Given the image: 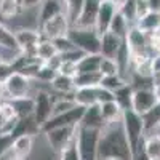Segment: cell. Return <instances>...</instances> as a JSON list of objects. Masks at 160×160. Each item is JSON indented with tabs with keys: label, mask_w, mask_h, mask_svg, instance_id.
Returning a JSON list of instances; mask_svg holds the SVG:
<instances>
[{
	"label": "cell",
	"mask_w": 160,
	"mask_h": 160,
	"mask_svg": "<svg viewBox=\"0 0 160 160\" xmlns=\"http://www.w3.org/2000/svg\"><path fill=\"white\" fill-rule=\"evenodd\" d=\"M122 118V117H120ZM98 157L102 158H122L131 160V149L122 125V120H115L104 125L98 142Z\"/></svg>",
	"instance_id": "6da1fadb"
},
{
	"label": "cell",
	"mask_w": 160,
	"mask_h": 160,
	"mask_svg": "<svg viewBox=\"0 0 160 160\" xmlns=\"http://www.w3.org/2000/svg\"><path fill=\"white\" fill-rule=\"evenodd\" d=\"M101 130L98 128H87L77 127L75 133V144L80 155V160H98V142H99Z\"/></svg>",
	"instance_id": "7a4b0ae2"
},
{
	"label": "cell",
	"mask_w": 160,
	"mask_h": 160,
	"mask_svg": "<svg viewBox=\"0 0 160 160\" xmlns=\"http://www.w3.org/2000/svg\"><path fill=\"white\" fill-rule=\"evenodd\" d=\"M68 37L72 40L75 48L83 53H99L101 50V35L95 28H77L71 26Z\"/></svg>",
	"instance_id": "3957f363"
},
{
	"label": "cell",
	"mask_w": 160,
	"mask_h": 160,
	"mask_svg": "<svg viewBox=\"0 0 160 160\" xmlns=\"http://www.w3.org/2000/svg\"><path fill=\"white\" fill-rule=\"evenodd\" d=\"M122 125H123V130H125V135H127V139H128V144H130V149L131 152L135 151V148L138 146V142L146 136L144 135V122H142V117L135 112L133 109H123L122 111Z\"/></svg>",
	"instance_id": "277c9868"
},
{
	"label": "cell",
	"mask_w": 160,
	"mask_h": 160,
	"mask_svg": "<svg viewBox=\"0 0 160 160\" xmlns=\"http://www.w3.org/2000/svg\"><path fill=\"white\" fill-rule=\"evenodd\" d=\"M31 77L24 75L22 72L13 71L3 82V90H5V99H15V98H22L28 96L31 91Z\"/></svg>",
	"instance_id": "5b68a950"
},
{
	"label": "cell",
	"mask_w": 160,
	"mask_h": 160,
	"mask_svg": "<svg viewBox=\"0 0 160 160\" xmlns=\"http://www.w3.org/2000/svg\"><path fill=\"white\" fill-rule=\"evenodd\" d=\"M85 108L80 104H75L72 109L66 111L62 114H56V115H51L48 118V122L40 128V133H45L51 128H56V127H77L80 123V120L83 117Z\"/></svg>",
	"instance_id": "8992f818"
},
{
	"label": "cell",
	"mask_w": 160,
	"mask_h": 160,
	"mask_svg": "<svg viewBox=\"0 0 160 160\" xmlns=\"http://www.w3.org/2000/svg\"><path fill=\"white\" fill-rule=\"evenodd\" d=\"M77 127H56V128H51V130L45 131L43 135H45L48 144L51 146V149L59 154L66 146H69L75 139Z\"/></svg>",
	"instance_id": "52a82bcc"
},
{
	"label": "cell",
	"mask_w": 160,
	"mask_h": 160,
	"mask_svg": "<svg viewBox=\"0 0 160 160\" xmlns=\"http://www.w3.org/2000/svg\"><path fill=\"white\" fill-rule=\"evenodd\" d=\"M71 29V22L68 19V16H66V13H59V15H56L55 18L48 19L45 24L40 26V32H42V35L45 38H56V37H62V35H68Z\"/></svg>",
	"instance_id": "ba28073f"
},
{
	"label": "cell",
	"mask_w": 160,
	"mask_h": 160,
	"mask_svg": "<svg viewBox=\"0 0 160 160\" xmlns=\"http://www.w3.org/2000/svg\"><path fill=\"white\" fill-rule=\"evenodd\" d=\"M53 115V99L47 91H38L34 96V118L42 128Z\"/></svg>",
	"instance_id": "9c48e42d"
},
{
	"label": "cell",
	"mask_w": 160,
	"mask_h": 160,
	"mask_svg": "<svg viewBox=\"0 0 160 160\" xmlns=\"http://www.w3.org/2000/svg\"><path fill=\"white\" fill-rule=\"evenodd\" d=\"M157 101L158 99L154 93V88H136V90H133V95H131V109L138 112L139 115H142Z\"/></svg>",
	"instance_id": "30bf717a"
},
{
	"label": "cell",
	"mask_w": 160,
	"mask_h": 160,
	"mask_svg": "<svg viewBox=\"0 0 160 160\" xmlns=\"http://www.w3.org/2000/svg\"><path fill=\"white\" fill-rule=\"evenodd\" d=\"M127 43L130 47L131 55H148V48H149V34L141 31L138 26H133L127 32Z\"/></svg>",
	"instance_id": "8fae6325"
},
{
	"label": "cell",
	"mask_w": 160,
	"mask_h": 160,
	"mask_svg": "<svg viewBox=\"0 0 160 160\" xmlns=\"http://www.w3.org/2000/svg\"><path fill=\"white\" fill-rule=\"evenodd\" d=\"M16 42L19 47V51L26 53V55L35 56V48L38 42L42 40V32L40 31H32V29H19L15 32Z\"/></svg>",
	"instance_id": "7c38bea8"
},
{
	"label": "cell",
	"mask_w": 160,
	"mask_h": 160,
	"mask_svg": "<svg viewBox=\"0 0 160 160\" xmlns=\"http://www.w3.org/2000/svg\"><path fill=\"white\" fill-rule=\"evenodd\" d=\"M99 3L101 0H83L80 15L72 26H77V28H95Z\"/></svg>",
	"instance_id": "4fadbf2b"
},
{
	"label": "cell",
	"mask_w": 160,
	"mask_h": 160,
	"mask_svg": "<svg viewBox=\"0 0 160 160\" xmlns=\"http://www.w3.org/2000/svg\"><path fill=\"white\" fill-rule=\"evenodd\" d=\"M115 11H117V8L111 0H101L98 16H96V24H95V29L98 31L99 35L109 31V24L115 15Z\"/></svg>",
	"instance_id": "5bb4252c"
},
{
	"label": "cell",
	"mask_w": 160,
	"mask_h": 160,
	"mask_svg": "<svg viewBox=\"0 0 160 160\" xmlns=\"http://www.w3.org/2000/svg\"><path fill=\"white\" fill-rule=\"evenodd\" d=\"M122 43H123L122 37H118V35L112 34L111 31H108V32L101 34V50H99V53L106 58H114L115 59Z\"/></svg>",
	"instance_id": "9a60e30c"
},
{
	"label": "cell",
	"mask_w": 160,
	"mask_h": 160,
	"mask_svg": "<svg viewBox=\"0 0 160 160\" xmlns=\"http://www.w3.org/2000/svg\"><path fill=\"white\" fill-rule=\"evenodd\" d=\"M80 127H87V128H98V130H102L106 122L101 115V109H99V104H93V106H88L85 108V112H83V117L80 120Z\"/></svg>",
	"instance_id": "2e32d148"
},
{
	"label": "cell",
	"mask_w": 160,
	"mask_h": 160,
	"mask_svg": "<svg viewBox=\"0 0 160 160\" xmlns=\"http://www.w3.org/2000/svg\"><path fill=\"white\" fill-rule=\"evenodd\" d=\"M62 0H42L40 2V13H38V19H40V26L45 24L48 19L55 18L56 15L62 13Z\"/></svg>",
	"instance_id": "e0dca14e"
},
{
	"label": "cell",
	"mask_w": 160,
	"mask_h": 160,
	"mask_svg": "<svg viewBox=\"0 0 160 160\" xmlns=\"http://www.w3.org/2000/svg\"><path fill=\"white\" fill-rule=\"evenodd\" d=\"M32 144H34V136L32 135L16 136L15 141H13L10 154L15 155V157H19V158H26L32 151Z\"/></svg>",
	"instance_id": "ac0fdd59"
},
{
	"label": "cell",
	"mask_w": 160,
	"mask_h": 160,
	"mask_svg": "<svg viewBox=\"0 0 160 160\" xmlns=\"http://www.w3.org/2000/svg\"><path fill=\"white\" fill-rule=\"evenodd\" d=\"M96 87H78V88H75V91H74V101H75V104H80V106H83V108L98 104Z\"/></svg>",
	"instance_id": "d6986e66"
},
{
	"label": "cell",
	"mask_w": 160,
	"mask_h": 160,
	"mask_svg": "<svg viewBox=\"0 0 160 160\" xmlns=\"http://www.w3.org/2000/svg\"><path fill=\"white\" fill-rule=\"evenodd\" d=\"M101 53H85V55L77 61V74L78 72H96L99 71L101 64Z\"/></svg>",
	"instance_id": "ffe728a7"
},
{
	"label": "cell",
	"mask_w": 160,
	"mask_h": 160,
	"mask_svg": "<svg viewBox=\"0 0 160 160\" xmlns=\"http://www.w3.org/2000/svg\"><path fill=\"white\" fill-rule=\"evenodd\" d=\"M51 87L55 91L61 93V95H71V93L75 91V83H74V77L71 75H66V74H61L58 72L56 77L51 80Z\"/></svg>",
	"instance_id": "44dd1931"
},
{
	"label": "cell",
	"mask_w": 160,
	"mask_h": 160,
	"mask_svg": "<svg viewBox=\"0 0 160 160\" xmlns=\"http://www.w3.org/2000/svg\"><path fill=\"white\" fill-rule=\"evenodd\" d=\"M99 109H101V115L104 118L106 125L111 123V122H115V120H120V117H122V111H123L115 99L99 104Z\"/></svg>",
	"instance_id": "7402d4cb"
},
{
	"label": "cell",
	"mask_w": 160,
	"mask_h": 160,
	"mask_svg": "<svg viewBox=\"0 0 160 160\" xmlns=\"http://www.w3.org/2000/svg\"><path fill=\"white\" fill-rule=\"evenodd\" d=\"M56 55H58V50H56L55 43H53V40L42 37V40L38 42V45H37V48H35V56L42 61V62H47V61H50L53 56H56Z\"/></svg>",
	"instance_id": "603a6c76"
},
{
	"label": "cell",
	"mask_w": 160,
	"mask_h": 160,
	"mask_svg": "<svg viewBox=\"0 0 160 160\" xmlns=\"http://www.w3.org/2000/svg\"><path fill=\"white\" fill-rule=\"evenodd\" d=\"M136 26L144 31V32H148V34H152L154 31H157L160 28V13L157 11H148L142 18H139L136 21Z\"/></svg>",
	"instance_id": "cb8c5ba5"
},
{
	"label": "cell",
	"mask_w": 160,
	"mask_h": 160,
	"mask_svg": "<svg viewBox=\"0 0 160 160\" xmlns=\"http://www.w3.org/2000/svg\"><path fill=\"white\" fill-rule=\"evenodd\" d=\"M13 104V109L18 117H28V115H34V98L22 96V98H15L10 99Z\"/></svg>",
	"instance_id": "d4e9b609"
},
{
	"label": "cell",
	"mask_w": 160,
	"mask_h": 160,
	"mask_svg": "<svg viewBox=\"0 0 160 160\" xmlns=\"http://www.w3.org/2000/svg\"><path fill=\"white\" fill-rule=\"evenodd\" d=\"M128 29H130V22H128L127 18L122 15V11L117 10L115 15H114V18H112V21H111V24H109V31H111L112 34L118 35V37L125 38Z\"/></svg>",
	"instance_id": "484cf974"
},
{
	"label": "cell",
	"mask_w": 160,
	"mask_h": 160,
	"mask_svg": "<svg viewBox=\"0 0 160 160\" xmlns=\"http://www.w3.org/2000/svg\"><path fill=\"white\" fill-rule=\"evenodd\" d=\"M101 78H102V74L99 71H96V72H78L74 77V83H75V88H78V87H96V85H99Z\"/></svg>",
	"instance_id": "4316f807"
},
{
	"label": "cell",
	"mask_w": 160,
	"mask_h": 160,
	"mask_svg": "<svg viewBox=\"0 0 160 160\" xmlns=\"http://www.w3.org/2000/svg\"><path fill=\"white\" fill-rule=\"evenodd\" d=\"M0 48H5L10 51H19L15 32H11L2 21H0Z\"/></svg>",
	"instance_id": "83f0119b"
},
{
	"label": "cell",
	"mask_w": 160,
	"mask_h": 160,
	"mask_svg": "<svg viewBox=\"0 0 160 160\" xmlns=\"http://www.w3.org/2000/svg\"><path fill=\"white\" fill-rule=\"evenodd\" d=\"M141 117H142V122H144V131L155 130V127L160 123V101H157L152 108L148 112H144Z\"/></svg>",
	"instance_id": "f1b7e54d"
},
{
	"label": "cell",
	"mask_w": 160,
	"mask_h": 160,
	"mask_svg": "<svg viewBox=\"0 0 160 160\" xmlns=\"http://www.w3.org/2000/svg\"><path fill=\"white\" fill-rule=\"evenodd\" d=\"M21 10L22 7L18 0H0V21L18 16Z\"/></svg>",
	"instance_id": "f546056e"
},
{
	"label": "cell",
	"mask_w": 160,
	"mask_h": 160,
	"mask_svg": "<svg viewBox=\"0 0 160 160\" xmlns=\"http://www.w3.org/2000/svg\"><path fill=\"white\" fill-rule=\"evenodd\" d=\"M144 151L149 160H160V136L148 135L144 136Z\"/></svg>",
	"instance_id": "4dcf8cb0"
},
{
	"label": "cell",
	"mask_w": 160,
	"mask_h": 160,
	"mask_svg": "<svg viewBox=\"0 0 160 160\" xmlns=\"http://www.w3.org/2000/svg\"><path fill=\"white\" fill-rule=\"evenodd\" d=\"M115 101L122 109H131V95H133V87L130 83H125L122 88H118L115 93Z\"/></svg>",
	"instance_id": "1f68e13d"
},
{
	"label": "cell",
	"mask_w": 160,
	"mask_h": 160,
	"mask_svg": "<svg viewBox=\"0 0 160 160\" xmlns=\"http://www.w3.org/2000/svg\"><path fill=\"white\" fill-rule=\"evenodd\" d=\"M127 82H125V78L120 75V74H112V75H102V78H101V82H99V85L102 87V88H106V90H109V91H117L118 88H122L123 85H125Z\"/></svg>",
	"instance_id": "d6a6232c"
},
{
	"label": "cell",
	"mask_w": 160,
	"mask_h": 160,
	"mask_svg": "<svg viewBox=\"0 0 160 160\" xmlns=\"http://www.w3.org/2000/svg\"><path fill=\"white\" fill-rule=\"evenodd\" d=\"M56 74H58L56 69H53L51 66H48L47 62H42V64H40V68L37 69L34 78L40 80V82H51V80L56 77Z\"/></svg>",
	"instance_id": "836d02e7"
},
{
	"label": "cell",
	"mask_w": 160,
	"mask_h": 160,
	"mask_svg": "<svg viewBox=\"0 0 160 160\" xmlns=\"http://www.w3.org/2000/svg\"><path fill=\"white\" fill-rule=\"evenodd\" d=\"M99 72L102 75H112V74H120V68L114 58H101V64H99Z\"/></svg>",
	"instance_id": "e575fe53"
},
{
	"label": "cell",
	"mask_w": 160,
	"mask_h": 160,
	"mask_svg": "<svg viewBox=\"0 0 160 160\" xmlns=\"http://www.w3.org/2000/svg\"><path fill=\"white\" fill-rule=\"evenodd\" d=\"M15 136L10 131H0V158H3L7 154H10Z\"/></svg>",
	"instance_id": "d590c367"
},
{
	"label": "cell",
	"mask_w": 160,
	"mask_h": 160,
	"mask_svg": "<svg viewBox=\"0 0 160 160\" xmlns=\"http://www.w3.org/2000/svg\"><path fill=\"white\" fill-rule=\"evenodd\" d=\"M53 43H55L58 53H66V51H71L75 50V45L72 43V40L68 35H62V37H56L53 38Z\"/></svg>",
	"instance_id": "8d00e7d4"
},
{
	"label": "cell",
	"mask_w": 160,
	"mask_h": 160,
	"mask_svg": "<svg viewBox=\"0 0 160 160\" xmlns=\"http://www.w3.org/2000/svg\"><path fill=\"white\" fill-rule=\"evenodd\" d=\"M120 11L128 22H136V0H127V3L120 8Z\"/></svg>",
	"instance_id": "74e56055"
},
{
	"label": "cell",
	"mask_w": 160,
	"mask_h": 160,
	"mask_svg": "<svg viewBox=\"0 0 160 160\" xmlns=\"http://www.w3.org/2000/svg\"><path fill=\"white\" fill-rule=\"evenodd\" d=\"M59 160H80V155H78V151H77V144H75V139L66 146V148L59 152Z\"/></svg>",
	"instance_id": "f35d334b"
},
{
	"label": "cell",
	"mask_w": 160,
	"mask_h": 160,
	"mask_svg": "<svg viewBox=\"0 0 160 160\" xmlns=\"http://www.w3.org/2000/svg\"><path fill=\"white\" fill-rule=\"evenodd\" d=\"M96 98H98V104H102L108 101H114L115 95H114V91H109V90L102 88L101 85H98L96 87Z\"/></svg>",
	"instance_id": "ab89813d"
},
{
	"label": "cell",
	"mask_w": 160,
	"mask_h": 160,
	"mask_svg": "<svg viewBox=\"0 0 160 160\" xmlns=\"http://www.w3.org/2000/svg\"><path fill=\"white\" fill-rule=\"evenodd\" d=\"M131 160H149L148 154H146V151H144V138L138 142L135 151L131 152Z\"/></svg>",
	"instance_id": "60d3db41"
},
{
	"label": "cell",
	"mask_w": 160,
	"mask_h": 160,
	"mask_svg": "<svg viewBox=\"0 0 160 160\" xmlns=\"http://www.w3.org/2000/svg\"><path fill=\"white\" fill-rule=\"evenodd\" d=\"M13 71H15V69H13V66H11V62H2V64H0V82H5V78L13 72Z\"/></svg>",
	"instance_id": "b9f144b4"
},
{
	"label": "cell",
	"mask_w": 160,
	"mask_h": 160,
	"mask_svg": "<svg viewBox=\"0 0 160 160\" xmlns=\"http://www.w3.org/2000/svg\"><path fill=\"white\" fill-rule=\"evenodd\" d=\"M151 69H152V74L160 72V55L155 56V58H152V61H151Z\"/></svg>",
	"instance_id": "7bdbcfd3"
},
{
	"label": "cell",
	"mask_w": 160,
	"mask_h": 160,
	"mask_svg": "<svg viewBox=\"0 0 160 160\" xmlns=\"http://www.w3.org/2000/svg\"><path fill=\"white\" fill-rule=\"evenodd\" d=\"M146 2H148V7L151 11L160 13V0H146Z\"/></svg>",
	"instance_id": "ee69618b"
},
{
	"label": "cell",
	"mask_w": 160,
	"mask_h": 160,
	"mask_svg": "<svg viewBox=\"0 0 160 160\" xmlns=\"http://www.w3.org/2000/svg\"><path fill=\"white\" fill-rule=\"evenodd\" d=\"M40 2H42V0H21V7H22V10L24 8H32L35 5H40Z\"/></svg>",
	"instance_id": "f6af8a7d"
},
{
	"label": "cell",
	"mask_w": 160,
	"mask_h": 160,
	"mask_svg": "<svg viewBox=\"0 0 160 160\" xmlns=\"http://www.w3.org/2000/svg\"><path fill=\"white\" fill-rule=\"evenodd\" d=\"M111 2L115 5V8H117V10H120V8H122V7L127 3V0H111Z\"/></svg>",
	"instance_id": "bcb514c9"
},
{
	"label": "cell",
	"mask_w": 160,
	"mask_h": 160,
	"mask_svg": "<svg viewBox=\"0 0 160 160\" xmlns=\"http://www.w3.org/2000/svg\"><path fill=\"white\" fill-rule=\"evenodd\" d=\"M5 123H7V118H5V115L2 112V108H0V130L5 127Z\"/></svg>",
	"instance_id": "7dc6e473"
},
{
	"label": "cell",
	"mask_w": 160,
	"mask_h": 160,
	"mask_svg": "<svg viewBox=\"0 0 160 160\" xmlns=\"http://www.w3.org/2000/svg\"><path fill=\"white\" fill-rule=\"evenodd\" d=\"M154 93H155L157 99L160 101V83H154Z\"/></svg>",
	"instance_id": "c3c4849f"
},
{
	"label": "cell",
	"mask_w": 160,
	"mask_h": 160,
	"mask_svg": "<svg viewBox=\"0 0 160 160\" xmlns=\"http://www.w3.org/2000/svg\"><path fill=\"white\" fill-rule=\"evenodd\" d=\"M0 99H5V90H3V82H0Z\"/></svg>",
	"instance_id": "681fc988"
},
{
	"label": "cell",
	"mask_w": 160,
	"mask_h": 160,
	"mask_svg": "<svg viewBox=\"0 0 160 160\" xmlns=\"http://www.w3.org/2000/svg\"><path fill=\"white\" fill-rule=\"evenodd\" d=\"M10 160H26V158H19V157H15V155H10Z\"/></svg>",
	"instance_id": "f907efd6"
},
{
	"label": "cell",
	"mask_w": 160,
	"mask_h": 160,
	"mask_svg": "<svg viewBox=\"0 0 160 160\" xmlns=\"http://www.w3.org/2000/svg\"><path fill=\"white\" fill-rule=\"evenodd\" d=\"M155 135H158V136H160V123L155 127Z\"/></svg>",
	"instance_id": "816d5d0a"
},
{
	"label": "cell",
	"mask_w": 160,
	"mask_h": 160,
	"mask_svg": "<svg viewBox=\"0 0 160 160\" xmlns=\"http://www.w3.org/2000/svg\"><path fill=\"white\" fill-rule=\"evenodd\" d=\"M2 62H5V58H3L2 55H0V64H2Z\"/></svg>",
	"instance_id": "f5cc1de1"
},
{
	"label": "cell",
	"mask_w": 160,
	"mask_h": 160,
	"mask_svg": "<svg viewBox=\"0 0 160 160\" xmlns=\"http://www.w3.org/2000/svg\"><path fill=\"white\" fill-rule=\"evenodd\" d=\"M102 160H122V158H102Z\"/></svg>",
	"instance_id": "db71d44e"
},
{
	"label": "cell",
	"mask_w": 160,
	"mask_h": 160,
	"mask_svg": "<svg viewBox=\"0 0 160 160\" xmlns=\"http://www.w3.org/2000/svg\"><path fill=\"white\" fill-rule=\"evenodd\" d=\"M18 2H19V3H21V0H18Z\"/></svg>",
	"instance_id": "11a10c76"
}]
</instances>
